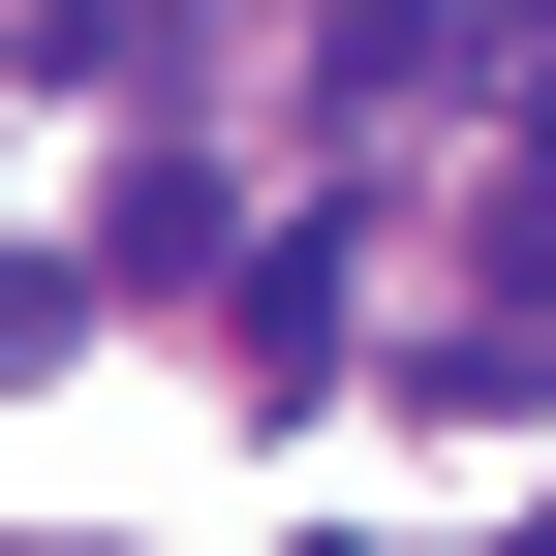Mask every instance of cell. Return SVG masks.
Segmentation results:
<instances>
[{"label": "cell", "mask_w": 556, "mask_h": 556, "mask_svg": "<svg viewBox=\"0 0 556 556\" xmlns=\"http://www.w3.org/2000/svg\"><path fill=\"white\" fill-rule=\"evenodd\" d=\"M93 278H248V217H217V155H124V186H93Z\"/></svg>", "instance_id": "1"}, {"label": "cell", "mask_w": 556, "mask_h": 556, "mask_svg": "<svg viewBox=\"0 0 556 556\" xmlns=\"http://www.w3.org/2000/svg\"><path fill=\"white\" fill-rule=\"evenodd\" d=\"M217 309H248V371H278V402H309V371H340V217H278V248L217 278Z\"/></svg>", "instance_id": "2"}, {"label": "cell", "mask_w": 556, "mask_h": 556, "mask_svg": "<svg viewBox=\"0 0 556 556\" xmlns=\"http://www.w3.org/2000/svg\"><path fill=\"white\" fill-rule=\"evenodd\" d=\"M93 340V248H0V371H62Z\"/></svg>", "instance_id": "3"}, {"label": "cell", "mask_w": 556, "mask_h": 556, "mask_svg": "<svg viewBox=\"0 0 556 556\" xmlns=\"http://www.w3.org/2000/svg\"><path fill=\"white\" fill-rule=\"evenodd\" d=\"M495 556H556V495H526V526H495Z\"/></svg>", "instance_id": "4"}, {"label": "cell", "mask_w": 556, "mask_h": 556, "mask_svg": "<svg viewBox=\"0 0 556 556\" xmlns=\"http://www.w3.org/2000/svg\"><path fill=\"white\" fill-rule=\"evenodd\" d=\"M495 31H556V0H495Z\"/></svg>", "instance_id": "5"}]
</instances>
